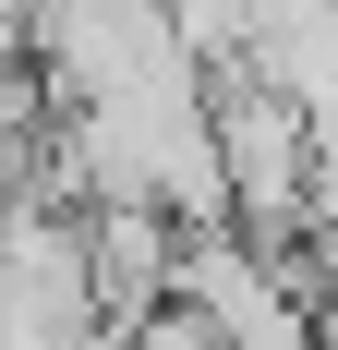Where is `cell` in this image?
I'll use <instances>...</instances> for the list:
<instances>
[{
    "instance_id": "obj_1",
    "label": "cell",
    "mask_w": 338,
    "mask_h": 350,
    "mask_svg": "<svg viewBox=\"0 0 338 350\" xmlns=\"http://www.w3.org/2000/svg\"><path fill=\"white\" fill-rule=\"evenodd\" d=\"M218 170H230V217L254 242H302L314 181H326V145H314V109L290 97V85H266L254 61L218 72Z\"/></svg>"
}]
</instances>
